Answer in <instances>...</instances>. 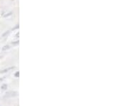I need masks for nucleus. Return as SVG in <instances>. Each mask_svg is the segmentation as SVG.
I'll list each match as a JSON object with an SVG mask.
<instances>
[{"label":"nucleus","mask_w":129,"mask_h":106,"mask_svg":"<svg viewBox=\"0 0 129 106\" xmlns=\"http://www.w3.org/2000/svg\"><path fill=\"white\" fill-rule=\"evenodd\" d=\"M19 27V24H17V25H16V26H15V27H14L13 28V29H12V30H14V29H18Z\"/></svg>","instance_id":"1a4fd4ad"},{"label":"nucleus","mask_w":129,"mask_h":106,"mask_svg":"<svg viewBox=\"0 0 129 106\" xmlns=\"http://www.w3.org/2000/svg\"><path fill=\"white\" fill-rule=\"evenodd\" d=\"M9 33H10V31H9V30H8V31H6V32H5L3 34H2V37H7V35L9 34Z\"/></svg>","instance_id":"20e7f679"},{"label":"nucleus","mask_w":129,"mask_h":106,"mask_svg":"<svg viewBox=\"0 0 129 106\" xmlns=\"http://www.w3.org/2000/svg\"><path fill=\"white\" fill-rule=\"evenodd\" d=\"M17 95V92H8L6 93V95H5V97H14V96H16Z\"/></svg>","instance_id":"f257e3e1"},{"label":"nucleus","mask_w":129,"mask_h":106,"mask_svg":"<svg viewBox=\"0 0 129 106\" xmlns=\"http://www.w3.org/2000/svg\"><path fill=\"white\" fill-rule=\"evenodd\" d=\"M7 88V85H6V84L2 85V87H1V89H2V90H6Z\"/></svg>","instance_id":"39448f33"},{"label":"nucleus","mask_w":129,"mask_h":106,"mask_svg":"<svg viewBox=\"0 0 129 106\" xmlns=\"http://www.w3.org/2000/svg\"><path fill=\"white\" fill-rule=\"evenodd\" d=\"M14 68H15L14 67H9V68H7V69H3V70H2V71L0 72V73H5L8 72V71L10 70V69H14Z\"/></svg>","instance_id":"f03ea898"},{"label":"nucleus","mask_w":129,"mask_h":106,"mask_svg":"<svg viewBox=\"0 0 129 106\" xmlns=\"http://www.w3.org/2000/svg\"><path fill=\"white\" fill-rule=\"evenodd\" d=\"M19 40H17V41L12 42V45H19Z\"/></svg>","instance_id":"423d86ee"},{"label":"nucleus","mask_w":129,"mask_h":106,"mask_svg":"<svg viewBox=\"0 0 129 106\" xmlns=\"http://www.w3.org/2000/svg\"><path fill=\"white\" fill-rule=\"evenodd\" d=\"M12 14V12H9V13H8V14H5V15H4V17H5H5H9V16H11Z\"/></svg>","instance_id":"0eeeda50"},{"label":"nucleus","mask_w":129,"mask_h":106,"mask_svg":"<svg viewBox=\"0 0 129 106\" xmlns=\"http://www.w3.org/2000/svg\"><path fill=\"white\" fill-rule=\"evenodd\" d=\"M9 47H10V46H9V45H5V46H4L3 47H2V51L7 50H9Z\"/></svg>","instance_id":"7ed1b4c3"},{"label":"nucleus","mask_w":129,"mask_h":106,"mask_svg":"<svg viewBox=\"0 0 129 106\" xmlns=\"http://www.w3.org/2000/svg\"><path fill=\"white\" fill-rule=\"evenodd\" d=\"M19 75V72H17L16 73L14 74V76H15L16 78H18Z\"/></svg>","instance_id":"6e6552de"},{"label":"nucleus","mask_w":129,"mask_h":106,"mask_svg":"<svg viewBox=\"0 0 129 106\" xmlns=\"http://www.w3.org/2000/svg\"><path fill=\"white\" fill-rule=\"evenodd\" d=\"M19 33L18 32L17 34H16V35H15V37H19Z\"/></svg>","instance_id":"9d476101"}]
</instances>
